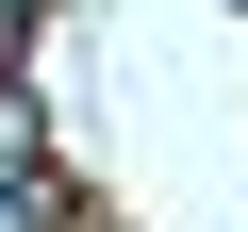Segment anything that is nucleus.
Listing matches in <instances>:
<instances>
[{"mask_svg":"<svg viewBox=\"0 0 248 232\" xmlns=\"http://www.w3.org/2000/svg\"><path fill=\"white\" fill-rule=\"evenodd\" d=\"M0 232H50V215H33V199H0Z\"/></svg>","mask_w":248,"mask_h":232,"instance_id":"f257e3e1","label":"nucleus"}]
</instances>
